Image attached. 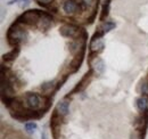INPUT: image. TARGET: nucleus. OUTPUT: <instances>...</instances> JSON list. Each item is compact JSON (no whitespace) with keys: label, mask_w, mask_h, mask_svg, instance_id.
I'll return each instance as SVG.
<instances>
[{"label":"nucleus","mask_w":148,"mask_h":139,"mask_svg":"<svg viewBox=\"0 0 148 139\" xmlns=\"http://www.w3.org/2000/svg\"><path fill=\"white\" fill-rule=\"evenodd\" d=\"M26 32L19 26V23L16 22L14 23L9 29H8V32H7V40H8V43L10 46H17L18 43L25 41L26 39Z\"/></svg>","instance_id":"f257e3e1"},{"label":"nucleus","mask_w":148,"mask_h":139,"mask_svg":"<svg viewBox=\"0 0 148 139\" xmlns=\"http://www.w3.org/2000/svg\"><path fill=\"white\" fill-rule=\"evenodd\" d=\"M42 14H43V13L39 12L37 9H30V10L24 12V13L18 17L17 22L21 23V24L36 25V24H39L40 19L42 17Z\"/></svg>","instance_id":"f03ea898"},{"label":"nucleus","mask_w":148,"mask_h":139,"mask_svg":"<svg viewBox=\"0 0 148 139\" xmlns=\"http://www.w3.org/2000/svg\"><path fill=\"white\" fill-rule=\"evenodd\" d=\"M60 34L67 38H75L80 34V29L73 24H65L59 29Z\"/></svg>","instance_id":"7ed1b4c3"},{"label":"nucleus","mask_w":148,"mask_h":139,"mask_svg":"<svg viewBox=\"0 0 148 139\" xmlns=\"http://www.w3.org/2000/svg\"><path fill=\"white\" fill-rule=\"evenodd\" d=\"M26 104L31 109H37L38 107L40 106V98L37 94H27L26 95Z\"/></svg>","instance_id":"20e7f679"},{"label":"nucleus","mask_w":148,"mask_h":139,"mask_svg":"<svg viewBox=\"0 0 148 139\" xmlns=\"http://www.w3.org/2000/svg\"><path fill=\"white\" fill-rule=\"evenodd\" d=\"M63 9L67 14H73L77 9H80V6L74 1V0H66L63 5Z\"/></svg>","instance_id":"39448f33"},{"label":"nucleus","mask_w":148,"mask_h":139,"mask_svg":"<svg viewBox=\"0 0 148 139\" xmlns=\"http://www.w3.org/2000/svg\"><path fill=\"white\" fill-rule=\"evenodd\" d=\"M104 48V43L103 41L100 40V38H93L92 41H91V45H90V49L91 52L97 54L98 52H101Z\"/></svg>","instance_id":"423d86ee"},{"label":"nucleus","mask_w":148,"mask_h":139,"mask_svg":"<svg viewBox=\"0 0 148 139\" xmlns=\"http://www.w3.org/2000/svg\"><path fill=\"white\" fill-rule=\"evenodd\" d=\"M56 111L58 112V114H59L60 116H65V115L69 113V102H66V100L59 102V103L57 104Z\"/></svg>","instance_id":"0eeeda50"},{"label":"nucleus","mask_w":148,"mask_h":139,"mask_svg":"<svg viewBox=\"0 0 148 139\" xmlns=\"http://www.w3.org/2000/svg\"><path fill=\"white\" fill-rule=\"evenodd\" d=\"M147 105H148L147 97H140V98L137 99V107H138L139 111L146 112V111H147Z\"/></svg>","instance_id":"6e6552de"},{"label":"nucleus","mask_w":148,"mask_h":139,"mask_svg":"<svg viewBox=\"0 0 148 139\" xmlns=\"http://www.w3.org/2000/svg\"><path fill=\"white\" fill-rule=\"evenodd\" d=\"M93 70L98 73V74H101L105 70V64H104V61L100 59V58H96L95 59V64H93Z\"/></svg>","instance_id":"1a4fd4ad"},{"label":"nucleus","mask_w":148,"mask_h":139,"mask_svg":"<svg viewBox=\"0 0 148 139\" xmlns=\"http://www.w3.org/2000/svg\"><path fill=\"white\" fill-rule=\"evenodd\" d=\"M19 49L16 47V48H14L12 52H9L8 54H6V55H3V59L5 61H7V62H10V61H14L15 58H16V56H17V54H18Z\"/></svg>","instance_id":"9d476101"},{"label":"nucleus","mask_w":148,"mask_h":139,"mask_svg":"<svg viewBox=\"0 0 148 139\" xmlns=\"http://www.w3.org/2000/svg\"><path fill=\"white\" fill-rule=\"evenodd\" d=\"M110 2L111 0H105L104 2V6H103V13H101V16H100V19H104L108 15V9H110Z\"/></svg>","instance_id":"9b49d317"},{"label":"nucleus","mask_w":148,"mask_h":139,"mask_svg":"<svg viewBox=\"0 0 148 139\" xmlns=\"http://www.w3.org/2000/svg\"><path fill=\"white\" fill-rule=\"evenodd\" d=\"M25 129H26V131H27L29 133H33V132L36 131V129H37V124L33 123V122L26 123V124H25Z\"/></svg>","instance_id":"f8f14e48"},{"label":"nucleus","mask_w":148,"mask_h":139,"mask_svg":"<svg viewBox=\"0 0 148 139\" xmlns=\"http://www.w3.org/2000/svg\"><path fill=\"white\" fill-rule=\"evenodd\" d=\"M141 92L148 96V82H144L141 85Z\"/></svg>","instance_id":"ddd939ff"},{"label":"nucleus","mask_w":148,"mask_h":139,"mask_svg":"<svg viewBox=\"0 0 148 139\" xmlns=\"http://www.w3.org/2000/svg\"><path fill=\"white\" fill-rule=\"evenodd\" d=\"M38 3H40L41 6H48L53 0H36Z\"/></svg>","instance_id":"4468645a"},{"label":"nucleus","mask_w":148,"mask_h":139,"mask_svg":"<svg viewBox=\"0 0 148 139\" xmlns=\"http://www.w3.org/2000/svg\"><path fill=\"white\" fill-rule=\"evenodd\" d=\"M42 139H47V136H46V131H43V135H42Z\"/></svg>","instance_id":"2eb2a0df"}]
</instances>
